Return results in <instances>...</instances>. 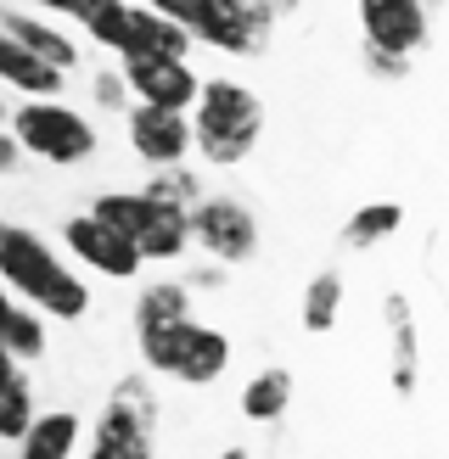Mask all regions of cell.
Listing matches in <instances>:
<instances>
[{"mask_svg":"<svg viewBox=\"0 0 449 459\" xmlns=\"http://www.w3.org/2000/svg\"><path fill=\"white\" fill-rule=\"evenodd\" d=\"M191 146L208 157L214 169H236L253 157L259 134H264V107L247 84L236 79H208L197 84V101H191Z\"/></svg>","mask_w":449,"mask_h":459,"instance_id":"obj_2","label":"cell"},{"mask_svg":"<svg viewBox=\"0 0 449 459\" xmlns=\"http://www.w3.org/2000/svg\"><path fill=\"white\" fill-rule=\"evenodd\" d=\"M186 325H191V291L180 281H157L141 291V303H135V342H141V359L152 370L169 364V348Z\"/></svg>","mask_w":449,"mask_h":459,"instance_id":"obj_8","label":"cell"},{"mask_svg":"<svg viewBox=\"0 0 449 459\" xmlns=\"http://www.w3.org/2000/svg\"><path fill=\"white\" fill-rule=\"evenodd\" d=\"M337 314H343V274H337V269H321V274L304 286V331L326 336V331L337 325Z\"/></svg>","mask_w":449,"mask_h":459,"instance_id":"obj_19","label":"cell"},{"mask_svg":"<svg viewBox=\"0 0 449 459\" xmlns=\"http://www.w3.org/2000/svg\"><path fill=\"white\" fill-rule=\"evenodd\" d=\"M393 230H404V208H399V202H365V208L348 213L343 241L348 247H376V241H388Z\"/></svg>","mask_w":449,"mask_h":459,"instance_id":"obj_20","label":"cell"},{"mask_svg":"<svg viewBox=\"0 0 449 459\" xmlns=\"http://www.w3.org/2000/svg\"><path fill=\"white\" fill-rule=\"evenodd\" d=\"M219 459H247V448H224V454H219Z\"/></svg>","mask_w":449,"mask_h":459,"instance_id":"obj_31","label":"cell"},{"mask_svg":"<svg viewBox=\"0 0 449 459\" xmlns=\"http://www.w3.org/2000/svg\"><path fill=\"white\" fill-rule=\"evenodd\" d=\"M146 6L224 56H259L269 29H276V17L259 0H146Z\"/></svg>","mask_w":449,"mask_h":459,"instance_id":"obj_3","label":"cell"},{"mask_svg":"<svg viewBox=\"0 0 449 459\" xmlns=\"http://www.w3.org/2000/svg\"><path fill=\"white\" fill-rule=\"evenodd\" d=\"M6 34L22 45V51H34L45 67H57V74H67V67H74L79 62V51H74V39H67V34H57L51 29V22H40V17H6Z\"/></svg>","mask_w":449,"mask_h":459,"instance_id":"obj_17","label":"cell"},{"mask_svg":"<svg viewBox=\"0 0 449 459\" xmlns=\"http://www.w3.org/2000/svg\"><path fill=\"white\" fill-rule=\"evenodd\" d=\"M34 6H45V12H57V17H74L79 29H90L96 17H107L119 0H34Z\"/></svg>","mask_w":449,"mask_h":459,"instance_id":"obj_24","label":"cell"},{"mask_svg":"<svg viewBox=\"0 0 449 459\" xmlns=\"http://www.w3.org/2000/svg\"><path fill=\"white\" fill-rule=\"evenodd\" d=\"M12 376H17V359H12V353H6V348H0V386H6V381H12Z\"/></svg>","mask_w":449,"mask_h":459,"instance_id":"obj_28","label":"cell"},{"mask_svg":"<svg viewBox=\"0 0 449 459\" xmlns=\"http://www.w3.org/2000/svg\"><path fill=\"white\" fill-rule=\"evenodd\" d=\"M0 124H6V96H0Z\"/></svg>","mask_w":449,"mask_h":459,"instance_id":"obj_32","label":"cell"},{"mask_svg":"<svg viewBox=\"0 0 449 459\" xmlns=\"http://www.w3.org/2000/svg\"><path fill=\"white\" fill-rule=\"evenodd\" d=\"M146 196L174 202V208H191V202H197V179H191L186 169H157V179L146 186Z\"/></svg>","mask_w":449,"mask_h":459,"instance_id":"obj_23","label":"cell"},{"mask_svg":"<svg viewBox=\"0 0 449 459\" xmlns=\"http://www.w3.org/2000/svg\"><path fill=\"white\" fill-rule=\"evenodd\" d=\"M197 74L186 56H124V90L141 107H163V112H191L197 101Z\"/></svg>","mask_w":449,"mask_h":459,"instance_id":"obj_9","label":"cell"},{"mask_svg":"<svg viewBox=\"0 0 449 459\" xmlns=\"http://www.w3.org/2000/svg\"><path fill=\"white\" fill-rule=\"evenodd\" d=\"M96 101H101V107H124V101H129V96H124V79H119V74H101V79H96Z\"/></svg>","mask_w":449,"mask_h":459,"instance_id":"obj_26","label":"cell"},{"mask_svg":"<svg viewBox=\"0 0 449 459\" xmlns=\"http://www.w3.org/2000/svg\"><path fill=\"white\" fill-rule=\"evenodd\" d=\"M129 146L135 157H146L152 169H180L191 152V118L186 112H163V107H129Z\"/></svg>","mask_w":449,"mask_h":459,"instance_id":"obj_12","label":"cell"},{"mask_svg":"<svg viewBox=\"0 0 449 459\" xmlns=\"http://www.w3.org/2000/svg\"><path fill=\"white\" fill-rule=\"evenodd\" d=\"M259 6H264L269 17H281V12H292V6H298V0H259Z\"/></svg>","mask_w":449,"mask_h":459,"instance_id":"obj_29","label":"cell"},{"mask_svg":"<svg viewBox=\"0 0 449 459\" xmlns=\"http://www.w3.org/2000/svg\"><path fill=\"white\" fill-rule=\"evenodd\" d=\"M29 420H34V386L17 370L6 386H0V443H17L22 431H29Z\"/></svg>","mask_w":449,"mask_h":459,"instance_id":"obj_21","label":"cell"},{"mask_svg":"<svg viewBox=\"0 0 449 459\" xmlns=\"http://www.w3.org/2000/svg\"><path fill=\"white\" fill-rule=\"evenodd\" d=\"M62 241H67V252H74L84 269L107 274V281H135V274H141V252H135L112 224H101L96 213L67 219L62 224Z\"/></svg>","mask_w":449,"mask_h":459,"instance_id":"obj_10","label":"cell"},{"mask_svg":"<svg viewBox=\"0 0 449 459\" xmlns=\"http://www.w3.org/2000/svg\"><path fill=\"white\" fill-rule=\"evenodd\" d=\"M96 213L101 224H112L119 236L141 252V264H169L191 247V208H174V202H157L146 191H107L96 196Z\"/></svg>","mask_w":449,"mask_h":459,"instance_id":"obj_4","label":"cell"},{"mask_svg":"<svg viewBox=\"0 0 449 459\" xmlns=\"http://www.w3.org/2000/svg\"><path fill=\"white\" fill-rule=\"evenodd\" d=\"M152 431H157V403L141 376H124L119 393L107 398L96 431H90V459H152Z\"/></svg>","mask_w":449,"mask_h":459,"instance_id":"obj_5","label":"cell"},{"mask_svg":"<svg viewBox=\"0 0 449 459\" xmlns=\"http://www.w3.org/2000/svg\"><path fill=\"white\" fill-rule=\"evenodd\" d=\"M12 141L22 152L45 157V163H57V169H74L96 152V129L62 101H29V107H17V118H12Z\"/></svg>","mask_w":449,"mask_h":459,"instance_id":"obj_6","label":"cell"},{"mask_svg":"<svg viewBox=\"0 0 449 459\" xmlns=\"http://www.w3.org/2000/svg\"><path fill=\"white\" fill-rule=\"evenodd\" d=\"M0 348H6L12 359H40L45 353V325L34 308H12L6 325H0Z\"/></svg>","mask_w":449,"mask_h":459,"instance_id":"obj_22","label":"cell"},{"mask_svg":"<svg viewBox=\"0 0 449 459\" xmlns=\"http://www.w3.org/2000/svg\"><path fill=\"white\" fill-rule=\"evenodd\" d=\"M382 314H388V342H393V393L410 398L416 393V319H410V303L393 291L388 303H382Z\"/></svg>","mask_w":449,"mask_h":459,"instance_id":"obj_16","label":"cell"},{"mask_svg":"<svg viewBox=\"0 0 449 459\" xmlns=\"http://www.w3.org/2000/svg\"><path fill=\"white\" fill-rule=\"evenodd\" d=\"M359 29L371 51L410 56L427 45V0H359Z\"/></svg>","mask_w":449,"mask_h":459,"instance_id":"obj_11","label":"cell"},{"mask_svg":"<svg viewBox=\"0 0 449 459\" xmlns=\"http://www.w3.org/2000/svg\"><path fill=\"white\" fill-rule=\"evenodd\" d=\"M286 403H292V376L281 370V364H269V370H259L253 381L242 386V415L253 420V426L281 420V415H286Z\"/></svg>","mask_w":449,"mask_h":459,"instance_id":"obj_18","label":"cell"},{"mask_svg":"<svg viewBox=\"0 0 449 459\" xmlns=\"http://www.w3.org/2000/svg\"><path fill=\"white\" fill-rule=\"evenodd\" d=\"M0 84L29 90V96H57V90H62V74H57V67H45L34 51H22V45L0 29Z\"/></svg>","mask_w":449,"mask_h":459,"instance_id":"obj_15","label":"cell"},{"mask_svg":"<svg viewBox=\"0 0 449 459\" xmlns=\"http://www.w3.org/2000/svg\"><path fill=\"white\" fill-rule=\"evenodd\" d=\"M224 370H231V336L214 331V325H197V319L174 336L169 364H163V376L186 381V386H208V381H219Z\"/></svg>","mask_w":449,"mask_h":459,"instance_id":"obj_13","label":"cell"},{"mask_svg":"<svg viewBox=\"0 0 449 459\" xmlns=\"http://www.w3.org/2000/svg\"><path fill=\"white\" fill-rule=\"evenodd\" d=\"M79 437H84V426H79L74 409H45L17 437V459H74Z\"/></svg>","mask_w":449,"mask_h":459,"instance_id":"obj_14","label":"cell"},{"mask_svg":"<svg viewBox=\"0 0 449 459\" xmlns=\"http://www.w3.org/2000/svg\"><path fill=\"white\" fill-rule=\"evenodd\" d=\"M365 62H371V74H382V79H404V74H410V56H388V51H365Z\"/></svg>","mask_w":449,"mask_h":459,"instance_id":"obj_25","label":"cell"},{"mask_svg":"<svg viewBox=\"0 0 449 459\" xmlns=\"http://www.w3.org/2000/svg\"><path fill=\"white\" fill-rule=\"evenodd\" d=\"M6 314H12V297H6V286H0V325H6Z\"/></svg>","mask_w":449,"mask_h":459,"instance_id":"obj_30","label":"cell"},{"mask_svg":"<svg viewBox=\"0 0 449 459\" xmlns=\"http://www.w3.org/2000/svg\"><path fill=\"white\" fill-rule=\"evenodd\" d=\"M191 241L208 247L219 264H242L259 252V219L236 196H197L191 202Z\"/></svg>","mask_w":449,"mask_h":459,"instance_id":"obj_7","label":"cell"},{"mask_svg":"<svg viewBox=\"0 0 449 459\" xmlns=\"http://www.w3.org/2000/svg\"><path fill=\"white\" fill-rule=\"evenodd\" d=\"M0 286L29 297V303L51 319H79L90 308V286L79 274L67 269L34 230L6 224V219H0Z\"/></svg>","mask_w":449,"mask_h":459,"instance_id":"obj_1","label":"cell"},{"mask_svg":"<svg viewBox=\"0 0 449 459\" xmlns=\"http://www.w3.org/2000/svg\"><path fill=\"white\" fill-rule=\"evenodd\" d=\"M17 163H22V146L12 141V134H6V129H0V174H12Z\"/></svg>","mask_w":449,"mask_h":459,"instance_id":"obj_27","label":"cell"}]
</instances>
